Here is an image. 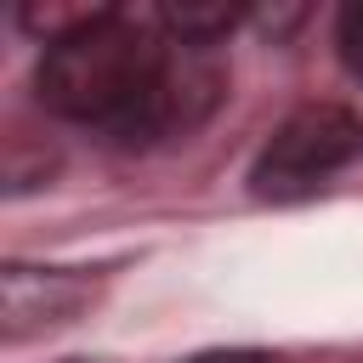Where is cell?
<instances>
[{
    "label": "cell",
    "mask_w": 363,
    "mask_h": 363,
    "mask_svg": "<svg viewBox=\"0 0 363 363\" xmlns=\"http://www.w3.org/2000/svg\"><path fill=\"white\" fill-rule=\"evenodd\" d=\"M34 96L51 119L119 153H153L210 125L227 96V62L216 40L182 34L164 6H102L45 34Z\"/></svg>",
    "instance_id": "6da1fadb"
},
{
    "label": "cell",
    "mask_w": 363,
    "mask_h": 363,
    "mask_svg": "<svg viewBox=\"0 0 363 363\" xmlns=\"http://www.w3.org/2000/svg\"><path fill=\"white\" fill-rule=\"evenodd\" d=\"M96 295V272L85 267H28V261H6L0 267V335L34 340L45 329L74 323Z\"/></svg>",
    "instance_id": "3957f363"
},
{
    "label": "cell",
    "mask_w": 363,
    "mask_h": 363,
    "mask_svg": "<svg viewBox=\"0 0 363 363\" xmlns=\"http://www.w3.org/2000/svg\"><path fill=\"white\" fill-rule=\"evenodd\" d=\"M176 363H278V357L261 352V346H204V352L176 357Z\"/></svg>",
    "instance_id": "5b68a950"
},
{
    "label": "cell",
    "mask_w": 363,
    "mask_h": 363,
    "mask_svg": "<svg viewBox=\"0 0 363 363\" xmlns=\"http://www.w3.org/2000/svg\"><path fill=\"white\" fill-rule=\"evenodd\" d=\"M329 40H335V57H340V68L363 85V0H352V6H340L335 11V28H329Z\"/></svg>",
    "instance_id": "277c9868"
},
{
    "label": "cell",
    "mask_w": 363,
    "mask_h": 363,
    "mask_svg": "<svg viewBox=\"0 0 363 363\" xmlns=\"http://www.w3.org/2000/svg\"><path fill=\"white\" fill-rule=\"evenodd\" d=\"M363 153V119L340 102H306L272 125V136L250 159V193L267 204H295L323 193Z\"/></svg>",
    "instance_id": "7a4b0ae2"
}]
</instances>
